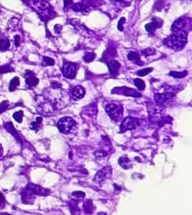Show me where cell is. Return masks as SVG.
<instances>
[{"instance_id":"obj_1","label":"cell","mask_w":192,"mask_h":215,"mask_svg":"<svg viewBox=\"0 0 192 215\" xmlns=\"http://www.w3.org/2000/svg\"><path fill=\"white\" fill-rule=\"evenodd\" d=\"M187 43V35L185 31H174L172 35L164 40V44L174 50H180L183 48Z\"/></svg>"},{"instance_id":"obj_2","label":"cell","mask_w":192,"mask_h":215,"mask_svg":"<svg viewBox=\"0 0 192 215\" xmlns=\"http://www.w3.org/2000/svg\"><path fill=\"white\" fill-rule=\"evenodd\" d=\"M57 127L60 133L63 134H69L76 129V122L72 117H62L58 121Z\"/></svg>"},{"instance_id":"obj_3","label":"cell","mask_w":192,"mask_h":215,"mask_svg":"<svg viewBox=\"0 0 192 215\" xmlns=\"http://www.w3.org/2000/svg\"><path fill=\"white\" fill-rule=\"evenodd\" d=\"M105 111L115 122H119L123 116V106L118 103H109L105 106Z\"/></svg>"},{"instance_id":"obj_4","label":"cell","mask_w":192,"mask_h":215,"mask_svg":"<svg viewBox=\"0 0 192 215\" xmlns=\"http://www.w3.org/2000/svg\"><path fill=\"white\" fill-rule=\"evenodd\" d=\"M141 120L134 117H127L121 122V126H120V132L124 133L128 130H135L136 128L140 126Z\"/></svg>"},{"instance_id":"obj_5","label":"cell","mask_w":192,"mask_h":215,"mask_svg":"<svg viewBox=\"0 0 192 215\" xmlns=\"http://www.w3.org/2000/svg\"><path fill=\"white\" fill-rule=\"evenodd\" d=\"M78 66L76 63L66 61L63 64L62 68V72L64 77L68 79H74L77 74Z\"/></svg>"},{"instance_id":"obj_6","label":"cell","mask_w":192,"mask_h":215,"mask_svg":"<svg viewBox=\"0 0 192 215\" xmlns=\"http://www.w3.org/2000/svg\"><path fill=\"white\" fill-rule=\"evenodd\" d=\"M33 3H34L35 6L37 8L38 12H41V18L42 19H44V18L47 16V15L48 16L50 17V15L46 12H48L49 13L51 14H52V12H53V11H52V7H51V6L49 5V3L46 2L45 0H35V1L33 2Z\"/></svg>"},{"instance_id":"obj_7","label":"cell","mask_w":192,"mask_h":215,"mask_svg":"<svg viewBox=\"0 0 192 215\" xmlns=\"http://www.w3.org/2000/svg\"><path fill=\"white\" fill-rule=\"evenodd\" d=\"M111 93H117V94L124 95L126 97H140L142 95L140 93L134 89L129 88L127 87H115L111 90Z\"/></svg>"},{"instance_id":"obj_8","label":"cell","mask_w":192,"mask_h":215,"mask_svg":"<svg viewBox=\"0 0 192 215\" xmlns=\"http://www.w3.org/2000/svg\"><path fill=\"white\" fill-rule=\"evenodd\" d=\"M111 174H112V169H111V167L108 165V166H105V168L99 170L95 174L94 179L98 182H102V181H104L105 180L111 178Z\"/></svg>"},{"instance_id":"obj_9","label":"cell","mask_w":192,"mask_h":215,"mask_svg":"<svg viewBox=\"0 0 192 215\" xmlns=\"http://www.w3.org/2000/svg\"><path fill=\"white\" fill-rule=\"evenodd\" d=\"M24 77H25V84L29 87H36V86L38 85V82H39V80L36 77V74L33 71H29V70H26L25 71Z\"/></svg>"},{"instance_id":"obj_10","label":"cell","mask_w":192,"mask_h":215,"mask_svg":"<svg viewBox=\"0 0 192 215\" xmlns=\"http://www.w3.org/2000/svg\"><path fill=\"white\" fill-rule=\"evenodd\" d=\"M25 188L30 191L31 193H33V195L47 196L49 194V192H50L49 191V189H45L43 188L40 187V186L33 184V183H29V184H27Z\"/></svg>"},{"instance_id":"obj_11","label":"cell","mask_w":192,"mask_h":215,"mask_svg":"<svg viewBox=\"0 0 192 215\" xmlns=\"http://www.w3.org/2000/svg\"><path fill=\"white\" fill-rule=\"evenodd\" d=\"M163 25V21L159 18H154L152 22H150V23L147 24L145 25V29L148 32H149L150 34L154 35L155 30L157 28H159L162 26Z\"/></svg>"},{"instance_id":"obj_12","label":"cell","mask_w":192,"mask_h":215,"mask_svg":"<svg viewBox=\"0 0 192 215\" xmlns=\"http://www.w3.org/2000/svg\"><path fill=\"white\" fill-rule=\"evenodd\" d=\"M3 127H4V129L8 132V133H10V134L12 135V136H13L14 138H15V139L19 142V143H20L21 144H22V139H21L19 133L17 132V130H15V127H14L13 123H12V122L9 121V122H4V123H3Z\"/></svg>"},{"instance_id":"obj_13","label":"cell","mask_w":192,"mask_h":215,"mask_svg":"<svg viewBox=\"0 0 192 215\" xmlns=\"http://www.w3.org/2000/svg\"><path fill=\"white\" fill-rule=\"evenodd\" d=\"M175 95L172 93H156L155 95V100L157 103L158 104L164 105L167 103L169 100H172L174 97Z\"/></svg>"},{"instance_id":"obj_14","label":"cell","mask_w":192,"mask_h":215,"mask_svg":"<svg viewBox=\"0 0 192 215\" xmlns=\"http://www.w3.org/2000/svg\"><path fill=\"white\" fill-rule=\"evenodd\" d=\"M71 93L72 97L73 100H81V99H82L85 97V90L83 87L78 85L76 86V87L72 89Z\"/></svg>"},{"instance_id":"obj_15","label":"cell","mask_w":192,"mask_h":215,"mask_svg":"<svg viewBox=\"0 0 192 215\" xmlns=\"http://www.w3.org/2000/svg\"><path fill=\"white\" fill-rule=\"evenodd\" d=\"M108 70L111 75H118L119 73V70L121 68V64L116 60H110L107 63Z\"/></svg>"},{"instance_id":"obj_16","label":"cell","mask_w":192,"mask_h":215,"mask_svg":"<svg viewBox=\"0 0 192 215\" xmlns=\"http://www.w3.org/2000/svg\"><path fill=\"white\" fill-rule=\"evenodd\" d=\"M186 25V21L185 19H178L172 24V31L173 32L177 31H181Z\"/></svg>"},{"instance_id":"obj_17","label":"cell","mask_w":192,"mask_h":215,"mask_svg":"<svg viewBox=\"0 0 192 215\" xmlns=\"http://www.w3.org/2000/svg\"><path fill=\"white\" fill-rule=\"evenodd\" d=\"M128 59L131 61H133L136 64L139 65V66H142L144 64L143 62L141 60L140 55L135 52H130L128 55Z\"/></svg>"},{"instance_id":"obj_18","label":"cell","mask_w":192,"mask_h":215,"mask_svg":"<svg viewBox=\"0 0 192 215\" xmlns=\"http://www.w3.org/2000/svg\"><path fill=\"white\" fill-rule=\"evenodd\" d=\"M118 164L121 165V167H122L124 169H129L132 167V162L131 160L126 156L121 157L118 159Z\"/></svg>"},{"instance_id":"obj_19","label":"cell","mask_w":192,"mask_h":215,"mask_svg":"<svg viewBox=\"0 0 192 215\" xmlns=\"http://www.w3.org/2000/svg\"><path fill=\"white\" fill-rule=\"evenodd\" d=\"M20 85V80L19 77H13L9 82V90L10 92H14L17 89V87Z\"/></svg>"},{"instance_id":"obj_20","label":"cell","mask_w":192,"mask_h":215,"mask_svg":"<svg viewBox=\"0 0 192 215\" xmlns=\"http://www.w3.org/2000/svg\"><path fill=\"white\" fill-rule=\"evenodd\" d=\"M9 47H10V41L7 38L0 39V51L1 52H6L9 50Z\"/></svg>"},{"instance_id":"obj_21","label":"cell","mask_w":192,"mask_h":215,"mask_svg":"<svg viewBox=\"0 0 192 215\" xmlns=\"http://www.w3.org/2000/svg\"><path fill=\"white\" fill-rule=\"evenodd\" d=\"M41 122H42V118L41 117H38L36 118V121L32 122L31 124V130H35L36 132H38L41 129Z\"/></svg>"},{"instance_id":"obj_22","label":"cell","mask_w":192,"mask_h":215,"mask_svg":"<svg viewBox=\"0 0 192 215\" xmlns=\"http://www.w3.org/2000/svg\"><path fill=\"white\" fill-rule=\"evenodd\" d=\"M14 71L13 68L11 67L9 64H6L0 66V74H7V73H10Z\"/></svg>"},{"instance_id":"obj_23","label":"cell","mask_w":192,"mask_h":215,"mask_svg":"<svg viewBox=\"0 0 192 215\" xmlns=\"http://www.w3.org/2000/svg\"><path fill=\"white\" fill-rule=\"evenodd\" d=\"M95 54L93 52H87V53L85 54V55L83 56V60H85L87 63L89 62H92L95 60Z\"/></svg>"},{"instance_id":"obj_24","label":"cell","mask_w":192,"mask_h":215,"mask_svg":"<svg viewBox=\"0 0 192 215\" xmlns=\"http://www.w3.org/2000/svg\"><path fill=\"white\" fill-rule=\"evenodd\" d=\"M188 74V71H185L183 72H176V71H171L169 75L172 76V77H174V78H183L185 76H187Z\"/></svg>"},{"instance_id":"obj_25","label":"cell","mask_w":192,"mask_h":215,"mask_svg":"<svg viewBox=\"0 0 192 215\" xmlns=\"http://www.w3.org/2000/svg\"><path fill=\"white\" fill-rule=\"evenodd\" d=\"M93 205H92V202L91 201H87L84 203V211L86 214H90L93 211Z\"/></svg>"},{"instance_id":"obj_26","label":"cell","mask_w":192,"mask_h":215,"mask_svg":"<svg viewBox=\"0 0 192 215\" xmlns=\"http://www.w3.org/2000/svg\"><path fill=\"white\" fill-rule=\"evenodd\" d=\"M54 64H55V60L54 59L49 58V57H43L42 63H41L42 66H52Z\"/></svg>"},{"instance_id":"obj_27","label":"cell","mask_w":192,"mask_h":215,"mask_svg":"<svg viewBox=\"0 0 192 215\" xmlns=\"http://www.w3.org/2000/svg\"><path fill=\"white\" fill-rule=\"evenodd\" d=\"M134 84L136 87H137V89L140 90H144L145 89V81H142V80L136 78L134 80Z\"/></svg>"},{"instance_id":"obj_28","label":"cell","mask_w":192,"mask_h":215,"mask_svg":"<svg viewBox=\"0 0 192 215\" xmlns=\"http://www.w3.org/2000/svg\"><path fill=\"white\" fill-rule=\"evenodd\" d=\"M23 116H24L23 111L19 110V111H17V112L14 113L13 116H12V117H13L14 119H15V120L17 122H19V123H21V122H22Z\"/></svg>"},{"instance_id":"obj_29","label":"cell","mask_w":192,"mask_h":215,"mask_svg":"<svg viewBox=\"0 0 192 215\" xmlns=\"http://www.w3.org/2000/svg\"><path fill=\"white\" fill-rule=\"evenodd\" d=\"M88 9V6H85L82 3H76L74 6H73L72 9L76 12H86V9Z\"/></svg>"},{"instance_id":"obj_30","label":"cell","mask_w":192,"mask_h":215,"mask_svg":"<svg viewBox=\"0 0 192 215\" xmlns=\"http://www.w3.org/2000/svg\"><path fill=\"white\" fill-rule=\"evenodd\" d=\"M152 71H153L152 68H145V69H142V70H140V71H137V72H136V74L140 76V77H144V76L145 75H148V74H150V73L152 72Z\"/></svg>"},{"instance_id":"obj_31","label":"cell","mask_w":192,"mask_h":215,"mask_svg":"<svg viewBox=\"0 0 192 215\" xmlns=\"http://www.w3.org/2000/svg\"><path fill=\"white\" fill-rule=\"evenodd\" d=\"M9 106V102L8 100H3L1 103H0V114L2 113L6 112Z\"/></svg>"},{"instance_id":"obj_32","label":"cell","mask_w":192,"mask_h":215,"mask_svg":"<svg viewBox=\"0 0 192 215\" xmlns=\"http://www.w3.org/2000/svg\"><path fill=\"white\" fill-rule=\"evenodd\" d=\"M155 53H156V51L154 48H146L145 50L142 51V55L145 57L151 56V55H155Z\"/></svg>"},{"instance_id":"obj_33","label":"cell","mask_w":192,"mask_h":215,"mask_svg":"<svg viewBox=\"0 0 192 215\" xmlns=\"http://www.w3.org/2000/svg\"><path fill=\"white\" fill-rule=\"evenodd\" d=\"M95 156L97 159H102V158H104L105 156H106L107 155H108V153H107V152H105V150H103V149H101V150L98 151V152H96L95 153Z\"/></svg>"},{"instance_id":"obj_34","label":"cell","mask_w":192,"mask_h":215,"mask_svg":"<svg viewBox=\"0 0 192 215\" xmlns=\"http://www.w3.org/2000/svg\"><path fill=\"white\" fill-rule=\"evenodd\" d=\"M6 198H5L4 195L2 192H0V210L3 209V208L6 207Z\"/></svg>"},{"instance_id":"obj_35","label":"cell","mask_w":192,"mask_h":215,"mask_svg":"<svg viewBox=\"0 0 192 215\" xmlns=\"http://www.w3.org/2000/svg\"><path fill=\"white\" fill-rule=\"evenodd\" d=\"M124 22H125V18H121V19L119 20V22H118V29L119 30V31H124V27H123V24L124 23Z\"/></svg>"},{"instance_id":"obj_36","label":"cell","mask_w":192,"mask_h":215,"mask_svg":"<svg viewBox=\"0 0 192 215\" xmlns=\"http://www.w3.org/2000/svg\"><path fill=\"white\" fill-rule=\"evenodd\" d=\"M72 195L74 197H78V198H82V197H84L85 196V194L82 192H75L72 193Z\"/></svg>"},{"instance_id":"obj_37","label":"cell","mask_w":192,"mask_h":215,"mask_svg":"<svg viewBox=\"0 0 192 215\" xmlns=\"http://www.w3.org/2000/svg\"><path fill=\"white\" fill-rule=\"evenodd\" d=\"M54 29H55V31L56 33H60L62 29V26L60 25H55V27H54Z\"/></svg>"},{"instance_id":"obj_38","label":"cell","mask_w":192,"mask_h":215,"mask_svg":"<svg viewBox=\"0 0 192 215\" xmlns=\"http://www.w3.org/2000/svg\"><path fill=\"white\" fill-rule=\"evenodd\" d=\"M14 40H15V46H16V47H19V44H20V36L15 35V38H14Z\"/></svg>"},{"instance_id":"obj_39","label":"cell","mask_w":192,"mask_h":215,"mask_svg":"<svg viewBox=\"0 0 192 215\" xmlns=\"http://www.w3.org/2000/svg\"><path fill=\"white\" fill-rule=\"evenodd\" d=\"M2 153H3V148L2 146V145L0 144V155H2Z\"/></svg>"},{"instance_id":"obj_40","label":"cell","mask_w":192,"mask_h":215,"mask_svg":"<svg viewBox=\"0 0 192 215\" xmlns=\"http://www.w3.org/2000/svg\"><path fill=\"white\" fill-rule=\"evenodd\" d=\"M115 1H117V2H121V1H123V0H115Z\"/></svg>"}]
</instances>
